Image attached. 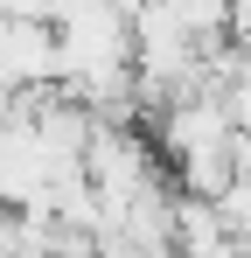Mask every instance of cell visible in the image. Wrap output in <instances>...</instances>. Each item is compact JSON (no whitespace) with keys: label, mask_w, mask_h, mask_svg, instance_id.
I'll list each match as a JSON object with an SVG mask.
<instances>
[{"label":"cell","mask_w":251,"mask_h":258,"mask_svg":"<svg viewBox=\"0 0 251 258\" xmlns=\"http://www.w3.org/2000/svg\"><path fill=\"white\" fill-rule=\"evenodd\" d=\"M0 63H7L14 91L63 84V42H56L49 21H0Z\"/></svg>","instance_id":"obj_1"},{"label":"cell","mask_w":251,"mask_h":258,"mask_svg":"<svg viewBox=\"0 0 251 258\" xmlns=\"http://www.w3.org/2000/svg\"><path fill=\"white\" fill-rule=\"evenodd\" d=\"M174 7H181V21H189V35H196L203 56L230 49V0H174Z\"/></svg>","instance_id":"obj_2"},{"label":"cell","mask_w":251,"mask_h":258,"mask_svg":"<svg viewBox=\"0 0 251 258\" xmlns=\"http://www.w3.org/2000/svg\"><path fill=\"white\" fill-rule=\"evenodd\" d=\"M0 258H28V230H21V210H0Z\"/></svg>","instance_id":"obj_3"}]
</instances>
